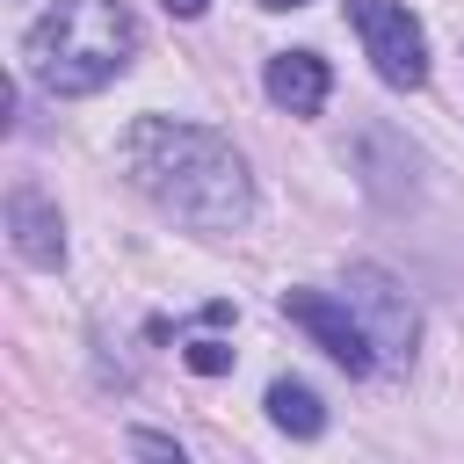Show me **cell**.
<instances>
[{"instance_id":"7","label":"cell","mask_w":464,"mask_h":464,"mask_svg":"<svg viewBox=\"0 0 464 464\" xmlns=\"http://www.w3.org/2000/svg\"><path fill=\"white\" fill-rule=\"evenodd\" d=\"M261 87H268V102H276V109L312 116V109H326L334 72H326V58H319V51H276V58H268V72H261Z\"/></svg>"},{"instance_id":"8","label":"cell","mask_w":464,"mask_h":464,"mask_svg":"<svg viewBox=\"0 0 464 464\" xmlns=\"http://www.w3.org/2000/svg\"><path fill=\"white\" fill-rule=\"evenodd\" d=\"M268 420H276L283 435H297V442L326 435V406H319V392L297 384V377H276V384H268Z\"/></svg>"},{"instance_id":"2","label":"cell","mask_w":464,"mask_h":464,"mask_svg":"<svg viewBox=\"0 0 464 464\" xmlns=\"http://www.w3.org/2000/svg\"><path fill=\"white\" fill-rule=\"evenodd\" d=\"M130 58H138V22L123 0H51L22 29V72L58 102L102 94L109 80L130 72Z\"/></svg>"},{"instance_id":"10","label":"cell","mask_w":464,"mask_h":464,"mask_svg":"<svg viewBox=\"0 0 464 464\" xmlns=\"http://www.w3.org/2000/svg\"><path fill=\"white\" fill-rule=\"evenodd\" d=\"M130 450H145V457H174V464H181V442H174V435H130Z\"/></svg>"},{"instance_id":"6","label":"cell","mask_w":464,"mask_h":464,"mask_svg":"<svg viewBox=\"0 0 464 464\" xmlns=\"http://www.w3.org/2000/svg\"><path fill=\"white\" fill-rule=\"evenodd\" d=\"M7 239H14V254L29 268H58L65 261V218H58V203L36 181H14L7 188Z\"/></svg>"},{"instance_id":"9","label":"cell","mask_w":464,"mask_h":464,"mask_svg":"<svg viewBox=\"0 0 464 464\" xmlns=\"http://www.w3.org/2000/svg\"><path fill=\"white\" fill-rule=\"evenodd\" d=\"M181 362H188L196 377H225V370H232V348H225V341H210V334H196V341L181 348Z\"/></svg>"},{"instance_id":"12","label":"cell","mask_w":464,"mask_h":464,"mask_svg":"<svg viewBox=\"0 0 464 464\" xmlns=\"http://www.w3.org/2000/svg\"><path fill=\"white\" fill-rule=\"evenodd\" d=\"M268 14H290V7H312V0H261Z\"/></svg>"},{"instance_id":"3","label":"cell","mask_w":464,"mask_h":464,"mask_svg":"<svg viewBox=\"0 0 464 464\" xmlns=\"http://www.w3.org/2000/svg\"><path fill=\"white\" fill-rule=\"evenodd\" d=\"M341 297H348V312L362 319V334H370V348H377V370H406V362H413V341H420V312H413V297L399 290V276L355 261L348 283H341Z\"/></svg>"},{"instance_id":"4","label":"cell","mask_w":464,"mask_h":464,"mask_svg":"<svg viewBox=\"0 0 464 464\" xmlns=\"http://www.w3.org/2000/svg\"><path fill=\"white\" fill-rule=\"evenodd\" d=\"M348 22L362 36V58L377 65L384 87H420L428 80V36L406 0H348Z\"/></svg>"},{"instance_id":"11","label":"cell","mask_w":464,"mask_h":464,"mask_svg":"<svg viewBox=\"0 0 464 464\" xmlns=\"http://www.w3.org/2000/svg\"><path fill=\"white\" fill-rule=\"evenodd\" d=\"M203 7H210V0H167V14H181V22H196Z\"/></svg>"},{"instance_id":"1","label":"cell","mask_w":464,"mask_h":464,"mask_svg":"<svg viewBox=\"0 0 464 464\" xmlns=\"http://www.w3.org/2000/svg\"><path fill=\"white\" fill-rule=\"evenodd\" d=\"M130 188L145 203H160L167 218L196 225V232H239L254 218V174L239 160V145L210 123H181V116H138L116 145Z\"/></svg>"},{"instance_id":"5","label":"cell","mask_w":464,"mask_h":464,"mask_svg":"<svg viewBox=\"0 0 464 464\" xmlns=\"http://www.w3.org/2000/svg\"><path fill=\"white\" fill-rule=\"evenodd\" d=\"M283 319L304 326L348 377H370V370H377V348H370V334H362V319L348 312L341 290H283Z\"/></svg>"}]
</instances>
